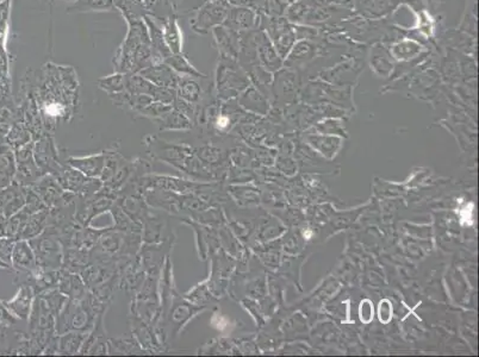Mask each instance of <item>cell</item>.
<instances>
[{"label": "cell", "mask_w": 479, "mask_h": 357, "mask_svg": "<svg viewBox=\"0 0 479 357\" xmlns=\"http://www.w3.org/2000/svg\"><path fill=\"white\" fill-rule=\"evenodd\" d=\"M31 242L36 243L34 250L38 267L45 268V271L59 268L61 264V249L59 241L56 239L52 231L45 232L41 237H38V239H34Z\"/></svg>", "instance_id": "1"}, {"label": "cell", "mask_w": 479, "mask_h": 357, "mask_svg": "<svg viewBox=\"0 0 479 357\" xmlns=\"http://www.w3.org/2000/svg\"><path fill=\"white\" fill-rule=\"evenodd\" d=\"M191 302H187L185 299L179 297V294L175 293L172 298L171 305L168 307V320L173 327L175 335H178L182 329L187 325L191 318L194 317V313L192 311ZM167 314V313H166ZM165 314V316H166Z\"/></svg>", "instance_id": "2"}, {"label": "cell", "mask_w": 479, "mask_h": 357, "mask_svg": "<svg viewBox=\"0 0 479 357\" xmlns=\"http://www.w3.org/2000/svg\"><path fill=\"white\" fill-rule=\"evenodd\" d=\"M68 164L87 178H99L105 164V153L85 157H71Z\"/></svg>", "instance_id": "3"}, {"label": "cell", "mask_w": 479, "mask_h": 357, "mask_svg": "<svg viewBox=\"0 0 479 357\" xmlns=\"http://www.w3.org/2000/svg\"><path fill=\"white\" fill-rule=\"evenodd\" d=\"M87 335L89 334H86V332H70L68 334L65 332V335L61 336V339H59L57 353L75 355L79 353Z\"/></svg>", "instance_id": "4"}, {"label": "cell", "mask_w": 479, "mask_h": 357, "mask_svg": "<svg viewBox=\"0 0 479 357\" xmlns=\"http://www.w3.org/2000/svg\"><path fill=\"white\" fill-rule=\"evenodd\" d=\"M271 31L272 38L275 42V49H278L280 55L284 57L294 43V34L290 28H287L284 22L275 23L271 26Z\"/></svg>", "instance_id": "5"}, {"label": "cell", "mask_w": 479, "mask_h": 357, "mask_svg": "<svg viewBox=\"0 0 479 357\" xmlns=\"http://www.w3.org/2000/svg\"><path fill=\"white\" fill-rule=\"evenodd\" d=\"M60 290L73 300H82L86 295L85 285L82 279L75 274H67L61 278Z\"/></svg>", "instance_id": "6"}, {"label": "cell", "mask_w": 479, "mask_h": 357, "mask_svg": "<svg viewBox=\"0 0 479 357\" xmlns=\"http://www.w3.org/2000/svg\"><path fill=\"white\" fill-rule=\"evenodd\" d=\"M259 55H260L261 62L264 64L265 67L270 69H278L282 66V60L279 57L275 47L272 45L271 42L268 38H263L259 48Z\"/></svg>", "instance_id": "7"}, {"label": "cell", "mask_w": 479, "mask_h": 357, "mask_svg": "<svg viewBox=\"0 0 479 357\" xmlns=\"http://www.w3.org/2000/svg\"><path fill=\"white\" fill-rule=\"evenodd\" d=\"M13 260L19 267L26 268V269H35L36 268L34 253H33V250L30 249L29 244L26 242H21L16 246Z\"/></svg>", "instance_id": "8"}, {"label": "cell", "mask_w": 479, "mask_h": 357, "mask_svg": "<svg viewBox=\"0 0 479 357\" xmlns=\"http://www.w3.org/2000/svg\"><path fill=\"white\" fill-rule=\"evenodd\" d=\"M312 54H314V47H312L309 42H301L298 45H294V50L289 56V64H302L305 62L307 60L312 59Z\"/></svg>", "instance_id": "9"}, {"label": "cell", "mask_w": 479, "mask_h": 357, "mask_svg": "<svg viewBox=\"0 0 479 357\" xmlns=\"http://www.w3.org/2000/svg\"><path fill=\"white\" fill-rule=\"evenodd\" d=\"M31 297H33V290L30 287H23L21 293L17 298V313L22 318H26L29 316L30 304H31Z\"/></svg>", "instance_id": "10"}, {"label": "cell", "mask_w": 479, "mask_h": 357, "mask_svg": "<svg viewBox=\"0 0 479 357\" xmlns=\"http://www.w3.org/2000/svg\"><path fill=\"white\" fill-rule=\"evenodd\" d=\"M109 346H116L115 349H110V353L115 351L119 353H138V351H142L140 346L135 348V339H110L109 341Z\"/></svg>", "instance_id": "11"}, {"label": "cell", "mask_w": 479, "mask_h": 357, "mask_svg": "<svg viewBox=\"0 0 479 357\" xmlns=\"http://www.w3.org/2000/svg\"><path fill=\"white\" fill-rule=\"evenodd\" d=\"M63 112H65V108L62 105L56 104V103L45 105V113L48 115H52V117L62 115Z\"/></svg>", "instance_id": "12"}, {"label": "cell", "mask_w": 479, "mask_h": 357, "mask_svg": "<svg viewBox=\"0 0 479 357\" xmlns=\"http://www.w3.org/2000/svg\"><path fill=\"white\" fill-rule=\"evenodd\" d=\"M372 307L371 305H368V302H365L364 304H361V309H360V318L361 320H364V322H370L372 318Z\"/></svg>", "instance_id": "13"}, {"label": "cell", "mask_w": 479, "mask_h": 357, "mask_svg": "<svg viewBox=\"0 0 479 357\" xmlns=\"http://www.w3.org/2000/svg\"><path fill=\"white\" fill-rule=\"evenodd\" d=\"M379 313H380V320L382 322H387L390 319L391 317V307L389 305H385V302H380V309H379Z\"/></svg>", "instance_id": "14"}, {"label": "cell", "mask_w": 479, "mask_h": 357, "mask_svg": "<svg viewBox=\"0 0 479 357\" xmlns=\"http://www.w3.org/2000/svg\"><path fill=\"white\" fill-rule=\"evenodd\" d=\"M228 124H229V118L226 117V115H221L217 119V122H216V127L219 128V130H223V129H226L228 127Z\"/></svg>", "instance_id": "15"}]
</instances>
